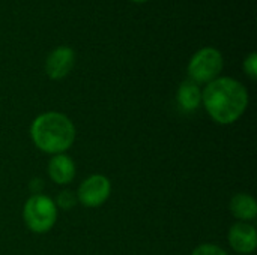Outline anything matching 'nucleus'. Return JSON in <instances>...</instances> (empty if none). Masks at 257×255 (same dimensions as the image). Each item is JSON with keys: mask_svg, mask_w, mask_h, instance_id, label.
<instances>
[{"mask_svg": "<svg viewBox=\"0 0 257 255\" xmlns=\"http://www.w3.org/2000/svg\"><path fill=\"white\" fill-rule=\"evenodd\" d=\"M248 90L230 77H218L202 90V104L214 122L232 125L245 113L248 107Z\"/></svg>", "mask_w": 257, "mask_h": 255, "instance_id": "nucleus-1", "label": "nucleus"}, {"mask_svg": "<svg viewBox=\"0 0 257 255\" xmlns=\"http://www.w3.org/2000/svg\"><path fill=\"white\" fill-rule=\"evenodd\" d=\"M75 126L72 120L57 111L39 114L30 126V137L35 146L48 155L65 153L75 141Z\"/></svg>", "mask_w": 257, "mask_h": 255, "instance_id": "nucleus-2", "label": "nucleus"}, {"mask_svg": "<svg viewBox=\"0 0 257 255\" xmlns=\"http://www.w3.org/2000/svg\"><path fill=\"white\" fill-rule=\"evenodd\" d=\"M23 219L27 228L33 233H48L57 221V206L50 197L44 194H33L24 203Z\"/></svg>", "mask_w": 257, "mask_h": 255, "instance_id": "nucleus-3", "label": "nucleus"}, {"mask_svg": "<svg viewBox=\"0 0 257 255\" xmlns=\"http://www.w3.org/2000/svg\"><path fill=\"white\" fill-rule=\"evenodd\" d=\"M223 54L214 47H203L188 62L190 80L196 84H208L220 77L223 71Z\"/></svg>", "mask_w": 257, "mask_h": 255, "instance_id": "nucleus-4", "label": "nucleus"}, {"mask_svg": "<svg viewBox=\"0 0 257 255\" xmlns=\"http://www.w3.org/2000/svg\"><path fill=\"white\" fill-rule=\"evenodd\" d=\"M111 192V183L110 180L102 174H92L87 179H84L78 188L77 200L84 207H99L102 206Z\"/></svg>", "mask_w": 257, "mask_h": 255, "instance_id": "nucleus-5", "label": "nucleus"}, {"mask_svg": "<svg viewBox=\"0 0 257 255\" xmlns=\"http://www.w3.org/2000/svg\"><path fill=\"white\" fill-rule=\"evenodd\" d=\"M75 63V53L68 45L56 47L45 60V72L51 80H62L65 78L74 68Z\"/></svg>", "mask_w": 257, "mask_h": 255, "instance_id": "nucleus-6", "label": "nucleus"}, {"mask_svg": "<svg viewBox=\"0 0 257 255\" xmlns=\"http://www.w3.org/2000/svg\"><path fill=\"white\" fill-rule=\"evenodd\" d=\"M229 243L238 254L247 255L254 252L257 246L256 228L248 222H236L229 230Z\"/></svg>", "mask_w": 257, "mask_h": 255, "instance_id": "nucleus-7", "label": "nucleus"}, {"mask_svg": "<svg viewBox=\"0 0 257 255\" xmlns=\"http://www.w3.org/2000/svg\"><path fill=\"white\" fill-rule=\"evenodd\" d=\"M47 170H48L50 179L53 182H56L57 185L71 183L74 180V177H75V173H77L75 162L66 153L53 155L51 159L48 161Z\"/></svg>", "mask_w": 257, "mask_h": 255, "instance_id": "nucleus-8", "label": "nucleus"}, {"mask_svg": "<svg viewBox=\"0 0 257 255\" xmlns=\"http://www.w3.org/2000/svg\"><path fill=\"white\" fill-rule=\"evenodd\" d=\"M176 101L181 107V110L191 113L199 108L202 104V90L199 84H196L191 80H185L181 83L178 93H176Z\"/></svg>", "mask_w": 257, "mask_h": 255, "instance_id": "nucleus-9", "label": "nucleus"}, {"mask_svg": "<svg viewBox=\"0 0 257 255\" xmlns=\"http://www.w3.org/2000/svg\"><path fill=\"white\" fill-rule=\"evenodd\" d=\"M230 212L239 222L254 221L257 216V203L253 195L250 194H236L230 200Z\"/></svg>", "mask_w": 257, "mask_h": 255, "instance_id": "nucleus-10", "label": "nucleus"}, {"mask_svg": "<svg viewBox=\"0 0 257 255\" xmlns=\"http://www.w3.org/2000/svg\"><path fill=\"white\" fill-rule=\"evenodd\" d=\"M77 195L72 192V191H69V189H66V191H62L59 195H57V198H56V206L57 207H60V209H65V210H69V209H72L75 204H77Z\"/></svg>", "mask_w": 257, "mask_h": 255, "instance_id": "nucleus-11", "label": "nucleus"}, {"mask_svg": "<svg viewBox=\"0 0 257 255\" xmlns=\"http://www.w3.org/2000/svg\"><path fill=\"white\" fill-rule=\"evenodd\" d=\"M191 255H227V252L218 245L203 243V245H199Z\"/></svg>", "mask_w": 257, "mask_h": 255, "instance_id": "nucleus-12", "label": "nucleus"}, {"mask_svg": "<svg viewBox=\"0 0 257 255\" xmlns=\"http://www.w3.org/2000/svg\"><path fill=\"white\" fill-rule=\"evenodd\" d=\"M244 71H245V74L251 80H256L257 78V54L254 51L250 53L245 57V60H244Z\"/></svg>", "mask_w": 257, "mask_h": 255, "instance_id": "nucleus-13", "label": "nucleus"}, {"mask_svg": "<svg viewBox=\"0 0 257 255\" xmlns=\"http://www.w3.org/2000/svg\"><path fill=\"white\" fill-rule=\"evenodd\" d=\"M133 2H137V3H143V2H148V0H133Z\"/></svg>", "mask_w": 257, "mask_h": 255, "instance_id": "nucleus-14", "label": "nucleus"}, {"mask_svg": "<svg viewBox=\"0 0 257 255\" xmlns=\"http://www.w3.org/2000/svg\"><path fill=\"white\" fill-rule=\"evenodd\" d=\"M238 255H241V254H238Z\"/></svg>", "mask_w": 257, "mask_h": 255, "instance_id": "nucleus-15", "label": "nucleus"}]
</instances>
